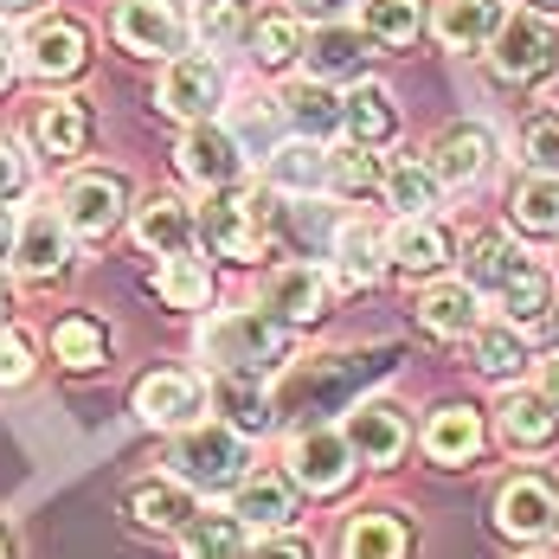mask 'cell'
Segmentation results:
<instances>
[{"mask_svg": "<svg viewBox=\"0 0 559 559\" xmlns=\"http://www.w3.org/2000/svg\"><path fill=\"white\" fill-rule=\"evenodd\" d=\"M168 463H174V483L180 489H238L245 483V438L231 431V425H187L180 438H174L168 450Z\"/></svg>", "mask_w": 559, "mask_h": 559, "instance_id": "obj_2", "label": "cell"}, {"mask_svg": "<svg viewBox=\"0 0 559 559\" xmlns=\"http://www.w3.org/2000/svg\"><path fill=\"white\" fill-rule=\"evenodd\" d=\"M341 559H405V521L392 514H360L341 540Z\"/></svg>", "mask_w": 559, "mask_h": 559, "instance_id": "obj_36", "label": "cell"}, {"mask_svg": "<svg viewBox=\"0 0 559 559\" xmlns=\"http://www.w3.org/2000/svg\"><path fill=\"white\" fill-rule=\"evenodd\" d=\"M521 271H527V251H521L514 238H502V231H483V238L469 245V289H496V296H502Z\"/></svg>", "mask_w": 559, "mask_h": 559, "instance_id": "obj_26", "label": "cell"}, {"mask_svg": "<svg viewBox=\"0 0 559 559\" xmlns=\"http://www.w3.org/2000/svg\"><path fill=\"white\" fill-rule=\"evenodd\" d=\"M514 225L521 231H559V180L534 174L527 187H514Z\"/></svg>", "mask_w": 559, "mask_h": 559, "instance_id": "obj_44", "label": "cell"}, {"mask_svg": "<svg viewBox=\"0 0 559 559\" xmlns=\"http://www.w3.org/2000/svg\"><path fill=\"white\" fill-rule=\"evenodd\" d=\"M540 392H547V399L559 405V360H547V386H540Z\"/></svg>", "mask_w": 559, "mask_h": 559, "instance_id": "obj_54", "label": "cell"}, {"mask_svg": "<svg viewBox=\"0 0 559 559\" xmlns=\"http://www.w3.org/2000/svg\"><path fill=\"white\" fill-rule=\"evenodd\" d=\"M238 559H309L296 540H264V547H251V554H238Z\"/></svg>", "mask_w": 559, "mask_h": 559, "instance_id": "obj_50", "label": "cell"}, {"mask_svg": "<svg viewBox=\"0 0 559 559\" xmlns=\"http://www.w3.org/2000/svg\"><path fill=\"white\" fill-rule=\"evenodd\" d=\"M33 7H46V0H0V13H33Z\"/></svg>", "mask_w": 559, "mask_h": 559, "instance_id": "obj_55", "label": "cell"}, {"mask_svg": "<svg viewBox=\"0 0 559 559\" xmlns=\"http://www.w3.org/2000/svg\"><path fill=\"white\" fill-rule=\"evenodd\" d=\"M213 399H219L225 425H231L238 438H245V431H264V425L277 418V405H271V392L258 386V380H238V373H225V380H219V392H213Z\"/></svg>", "mask_w": 559, "mask_h": 559, "instance_id": "obj_34", "label": "cell"}, {"mask_svg": "<svg viewBox=\"0 0 559 559\" xmlns=\"http://www.w3.org/2000/svg\"><path fill=\"white\" fill-rule=\"evenodd\" d=\"M289 514H296V502H289L283 476H245L238 496H231V521L238 527H283Z\"/></svg>", "mask_w": 559, "mask_h": 559, "instance_id": "obj_25", "label": "cell"}, {"mask_svg": "<svg viewBox=\"0 0 559 559\" xmlns=\"http://www.w3.org/2000/svg\"><path fill=\"white\" fill-rule=\"evenodd\" d=\"M264 316H277L283 329H302V322H322L329 316V277L316 264H283L264 283Z\"/></svg>", "mask_w": 559, "mask_h": 559, "instance_id": "obj_9", "label": "cell"}, {"mask_svg": "<svg viewBox=\"0 0 559 559\" xmlns=\"http://www.w3.org/2000/svg\"><path fill=\"white\" fill-rule=\"evenodd\" d=\"M341 129L354 135V148H380V142H392V129H399V110H392V97L380 84H354L341 97Z\"/></svg>", "mask_w": 559, "mask_h": 559, "instance_id": "obj_20", "label": "cell"}, {"mask_svg": "<svg viewBox=\"0 0 559 559\" xmlns=\"http://www.w3.org/2000/svg\"><path fill=\"white\" fill-rule=\"evenodd\" d=\"M425 26V0H360V33L380 46H412Z\"/></svg>", "mask_w": 559, "mask_h": 559, "instance_id": "obj_31", "label": "cell"}, {"mask_svg": "<svg viewBox=\"0 0 559 559\" xmlns=\"http://www.w3.org/2000/svg\"><path fill=\"white\" fill-rule=\"evenodd\" d=\"M193 26L206 46H238V39H251V0H200Z\"/></svg>", "mask_w": 559, "mask_h": 559, "instance_id": "obj_41", "label": "cell"}, {"mask_svg": "<svg viewBox=\"0 0 559 559\" xmlns=\"http://www.w3.org/2000/svg\"><path fill=\"white\" fill-rule=\"evenodd\" d=\"M13 264L26 277H58L71 264V225L58 213H33V219L13 225Z\"/></svg>", "mask_w": 559, "mask_h": 559, "instance_id": "obj_14", "label": "cell"}, {"mask_svg": "<svg viewBox=\"0 0 559 559\" xmlns=\"http://www.w3.org/2000/svg\"><path fill=\"white\" fill-rule=\"evenodd\" d=\"M231 142H238V155H277L283 148V116L271 97H251V104H238V116H231V129H225Z\"/></svg>", "mask_w": 559, "mask_h": 559, "instance_id": "obj_33", "label": "cell"}, {"mask_svg": "<svg viewBox=\"0 0 559 559\" xmlns=\"http://www.w3.org/2000/svg\"><path fill=\"white\" fill-rule=\"evenodd\" d=\"M302 52L316 64V78H360V64H367V33H354V26H322Z\"/></svg>", "mask_w": 559, "mask_h": 559, "instance_id": "obj_30", "label": "cell"}, {"mask_svg": "<svg viewBox=\"0 0 559 559\" xmlns=\"http://www.w3.org/2000/svg\"><path fill=\"white\" fill-rule=\"evenodd\" d=\"M0 258H13V219H7V206H0Z\"/></svg>", "mask_w": 559, "mask_h": 559, "instance_id": "obj_52", "label": "cell"}, {"mask_svg": "<svg viewBox=\"0 0 559 559\" xmlns=\"http://www.w3.org/2000/svg\"><path fill=\"white\" fill-rule=\"evenodd\" d=\"M425 450H431L438 463H469V456L483 450V418H476L469 405H444V412H431V425H425Z\"/></svg>", "mask_w": 559, "mask_h": 559, "instance_id": "obj_24", "label": "cell"}, {"mask_svg": "<svg viewBox=\"0 0 559 559\" xmlns=\"http://www.w3.org/2000/svg\"><path fill=\"white\" fill-rule=\"evenodd\" d=\"M193 213L180 206V200H148L142 206V219H135V238L155 251V258H187V245H193Z\"/></svg>", "mask_w": 559, "mask_h": 559, "instance_id": "obj_23", "label": "cell"}, {"mask_svg": "<svg viewBox=\"0 0 559 559\" xmlns=\"http://www.w3.org/2000/svg\"><path fill=\"white\" fill-rule=\"evenodd\" d=\"M116 39L135 58H168L187 39V20L174 0H116Z\"/></svg>", "mask_w": 559, "mask_h": 559, "instance_id": "obj_7", "label": "cell"}, {"mask_svg": "<svg viewBox=\"0 0 559 559\" xmlns=\"http://www.w3.org/2000/svg\"><path fill=\"white\" fill-rule=\"evenodd\" d=\"M502 0H444V13H438V39H444L450 52H476V46H489L496 33H502Z\"/></svg>", "mask_w": 559, "mask_h": 559, "instance_id": "obj_19", "label": "cell"}, {"mask_svg": "<svg viewBox=\"0 0 559 559\" xmlns=\"http://www.w3.org/2000/svg\"><path fill=\"white\" fill-rule=\"evenodd\" d=\"M502 309H508V322H514V329H521V322H540V316L554 309V283H547V271H540V264H527V271L502 289Z\"/></svg>", "mask_w": 559, "mask_h": 559, "instance_id": "obj_43", "label": "cell"}, {"mask_svg": "<svg viewBox=\"0 0 559 559\" xmlns=\"http://www.w3.org/2000/svg\"><path fill=\"white\" fill-rule=\"evenodd\" d=\"M33 135H39V148H46V155H78V148H84V135H91V122H84L78 104H46L39 122H33Z\"/></svg>", "mask_w": 559, "mask_h": 559, "instance_id": "obj_40", "label": "cell"}, {"mask_svg": "<svg viewBox=\"0 0 559 559\" xmlns=\"http://www.w3.org/2000/svg\"><path fill=\"white\" fill-rule=\"evenodd\" d=\"M534 7H559V0H534Z\"/></svg>", "mask_w": 559, "mask_h": 559, "instance_id": "obj_57", "label": "cell"}, {"mask_svg": "<svg viewBox=\"0 0 559 559\" xmlns=\"http://www.w3.org/2000/svg\"><path fill=\"white\" fill-rule=\"evenodd\" d=\"M386 258L399 264V271H412V277H431V271H444V264H450L444 225H431V219H399V231L386 238Z\"/></svg>", "mask_w": 559, "mask_h": 559, "instance_id": "obj_21", "label": "cell"}, {"mask_svg": "<svg viewBox=\"0 0 559 559\" xmlns=\"http://www.w3.org/2000/svg\"><path fill=\"white\" fill-rule=\"evenodd\" d=\"M129 514H135L142 527L168 534V527H187V514H193V496H187L180 483H135V489H129Z\"/></svg>", "mask_w": 559, "mask_h": 559, "instance_id": "obj_32", "label": "cell"}, {"mask_svg": "<svg viewBox=\"0 0 559 559\" xmlns=\"http://www.w3.org/2000/svg\"><path fill=\"white\" fill-rule=\"evenodd\" d=\"M496 527L508 540H554L559 534V496L547 476H514L496 496Z\"/></svg>", "mask_w": 559, "mask_h": 559, "instance_id": "obj_5", "label": "cell"}, {"mask_svg": "<svg viewBox=\"0 0 559 559\" xmlns=\"http://www.w3.org/2000/svg\"><path fill=\"white\" fill-rule=\"evenodd\" d=\"M347 469H354V450H347L341 431H302V438L289 444V476H296L302 489H316V496L341 489Z\"/></svg>", "mask_w": 559, "mask_h": 559, "instance_id": "obj_13", "label": "cell"}, {"mask_svg": "<svg viewBox=\"0 0 559 559\" xmlns=\"http://www.w3.org/2000/svg\"><path fill=\"white\" fill-rule=\"evenodd\" d=\"M122 206H129V187H122L116 174H71L58 219L71 225V231H84V238H97V231H110V225L122 219Z\"/></svg>", "mask_w": 559, "mask_h": 559, "instance_id": "obj_10", "label": "cell"}, {"mask_svg": "<svg viewBox=\"0 0 559 559\" xmlns=\"http://www.w3.org/2000/svg\"><path fill=\"white\" fill-rule=\"evenodd\" d=\"M206 360L219 367V373H238V380H258V373H271L289 360V329H283L277 316H264V309H231V316H213L206 322Z\"/></svg>", "mask_w": 559, "mask_h": 559, "instance_id": "obj_1", "label": "cell"}, {"mask_svg": "<svg viewBox=\"0 0 559 559\" xmlns=\"http://www.w3.org/2000/svg\"><path fill=\"white\" fill-rule=\"evenodd\" d=\"M33 380V335L0 329V386H26Z\"/></svg>", "mask_w": 559, "mask_h": 559, "instance_id": "obj_48", "label": "cell"}, {"mask_svg": "<svg viewBox=\"0 0 559 559\" xmlns=\"http://www.w3.org/2000/svg\"><path fill=\"white\" fill-rule=\"evenodd\" d=\"M20 187H26V162H20V148L0 135V200H7V193H20Z\"/></svg>", "mask_w": 559, "mask_h": 559, "instance_id": "obj_49", "label": "cell"}, {"mask_svg": "<svg viewBox=\"0 0 559 559\" xmlns=\"http://www.w3.org/2000/svg\"><path fill=\"white\" fill-rule=\"evenodd\" d=\"M559 431V405L547 392H508L502 399V438L514 450H540Z\"/></svg>", "mask_w": 559, "mask_h": 559, "instance_id": "obj_22", "label": "cell"}, {"mask_svg": "<svg viewBox=\"0 0 559 559\" xmlns=\"http://www.w3.org/2000/svg\"><path fill=\"white\" fill-rule=\"evenodd\" d=\"M7 84H13V46L0 39V91H7Z\"/></svg>", "mask_w": 559, "mask_h": 559, "instance_id": "obj_53", "label": "cell"}, {"mask_svg": "<svg viewBox=\"0 0 559 559\" xmlns=\"http://www.w3.org/2000/svg\"><path fill=\"white\" fill-rule=\"evenodd\" d=\"M174 168L187 174L193 187H213V193H225V187L245 174V155H238V142L225 135L219 122H193V129L180 135V148H174Z\"/></svg>", "mask_w": 559, "mask_h": 559, "instance_id": "obj_8", "label": "cell"}, {"mask_svg": "<svg viewBox=\"0 0 559 559\" xmlns=\"http://www.w3.org/2000/svg\"><path fill=\"white\" fill-rule=\"evenodd\" d=\"M335 264L347 283H373L380 271H386V238L373 231V225H335Z\"/></svg>", "mask_w": 559, "mask_h": 559, "instance_id": "obj_29", "label": "cell"}, {"mask_svg": "<svg viewBox=\"0 0 559 559\" xmlns=\"http://www.w3.org/2000/svg\"><path fill=\"white\" fill-rule=\"evenodd\" d=\"M521 155H527V168L559 180V116H540V122H527V135H521Z\"/></svg>", "mask_w": 559, "mask_h": 559, "instance_id": "obj_47", "label": "cell"}, {"mask_svg": "<svg viewBox=\"0 0 559 559\" xmlns=\"http://www.w3.org/2000/svg\"><path fill=\"white\" fill-rule=\"evenodd\" d=\"M52 347L64 367H104V354H110V335H104V322H84V316H64L52 329Z\"/></svg>", "mask_w": 559, "mask_h": 559, "instance_id": "obj_39", "label": "cell"}, {"mask_svg": "<svg viewBox=\"0 0 559 559\" xmlns=\"http://www.w3.org/2000/svg\"><path fill=\"white\" fill-rule=\"evenodd\" d=\"M251 52H258V64H289V58L302 52V26L289 20V13H264V20H251Z\"/></svg>", "mask_w": 559, "mask_h": 559, "instance_id": "obj_42", "label": "cell"}, {"mask_svg": "<svg viewBox=\"0 0 559 559\" xmlns=\"http://www.w3.org/2000/svg\"><path fill=\"white\" fill-rule=\"evenodd\" d=\"M0 559H7V534H0Z\"/></svg>", "mask_w": 559, "mask_h": 559, "instance_id": "obj_58", "label": "cell"}, {"mask_svg": "<svg viewBox=\"0 0 559 559\" xmlns=\"http://www.w3.org/2000/svg\"><path fill=\"white\" fill-rule=\"evenodd\" d=\"M547 341H554V354H559V302L547 309Z\"/></svg>", "mask_w": 559, "mask_h": 559, "instance_id": "obj_56", "label": "cell"}, {"mask_svg": "<svg viewBox=\"0 0 559 559\" xmlns=\"http://www.w3.org/2000/svg\"><path fill=\"white\" fill-rule=\"evenodd\" d=\"M206 296H213V277H206L193 258H168V264H162V302H168V309H200Z\"/></svg>", "mask_w": 559, "mask_h": 559, "instance_id": "obj_45", "label": "cell"}, {"mask_svg": "<svg viewBox=\"0 0 559 559\" xmlns=\"http://www.w3.org/2000/svg\"><path fill=\"white\" fill-rule=\"evenodd\" d=\"M418 316L431 335H476V289L469 283H431Z\"/></svg>", "mask_w": 559, "mask_h": 559, "instance_id": "obj_28", "label": "cell"}, {"mask_svg": "<svg viewBox=\"0 0 559 559\" xmlns=\"http://www.w3.org/2000/svg\"><path fill=\"white\" fill-rule=\"evenodd\" d=\"M245 554V527L231 514H200L187 521V540H180V559H238Z\"/></svg>", "mask_w": 559, "mask_h": 559, "instance_id": "obj_37", "label": "cell"}, {"mask_svg": "<svg viewBox=\"0 0 559 559\" xmlns=\"http://www.w3.org/2000/svg\"><path fill=\"white\" fill-rule=\"evenodd\" d=\"M329 187H341V193H373V187H386V174H380V162L367 148H347V155H329Z\"/></svg>", "mask_w": 559, "mask_h": 559, "instance_id": "obj_46", "label": "cell"}, {"mask_svg": "<svg viewBox=\"0 0 559 559\" xmlns=\"http://www.w3.org/2000/svg\"><path fill=\"white\" fill-rule=\"evenodd\" d=\"M277 116L302 135V142H329L341 129V97L322 84V78H309V84H289L277 97Z\"/></svg>", "mask_w": 559, "mask_h": 559, "instance_id": "obj_17", "label": "cell"}, {"mask_svg": "<svg viewBox=\"0 0 559 559\" xmlns=\"http://www.w3.org/2000/svg\"><path fill=\"white\" fill-rule=\"evenodd\" d=\"M354 0H302V13H316V20H341Z\"/></svg>", "mask_w": 559, "mask_h": 559, "instance_id": "obj_51", "label": "cell"}, {"mask_svg": "<svg viewBox=\"0 0 559 559\" xmlns=\"http://www.w3.org/2000/svg\"><path fill=\"white\" fill-rule=\"evenodd\" d=\"M373 373H386V354H329V360H309V373H296L283 386V399H271V405H283V412H329Z\"/></svg>", "mask_w": 559, "mask_h": 559, "instance_id": "obj_3", "label": "cell"}, {"mask_svg": "<svg viewBox=\"0 0 559 559\" xmlns=\"http://www.w3.org/2000/svg\"><path fill=\"white\" fill-rule=\"evenodd\" d=\"M225 84H219V64L213 58H174L168 78H162V110L180 116V122H206L219 110Z\"/></svg>", "mask_w": 559, "mask_h": 559, "instance_id": "obj_11", "label": "cell"}, {"mask_svg": "<svg viewBox=\"0 0 559 559\" xmlns=\"http://www.w3.org/2000/svg\"><path fill=\"white\" fill-rule=\"evenodd\" d=\"M489 155H496V142H489V129H476V122H463V129H444V135L431 142V162H425V168L438 174L444 187H456V180H476V174L489 168Z\"/></svg>", "mask_w": 559, "mask_h": 559, "instance_id": "obj_18", "label": "cell"}, {"mask_svg": "<svg viewBox=\"0 0 559 559\" xmlns=\"http://www.w3.org/2000/svg\"><path fill=\"white\" fill-rule=\"evenodd\" d=\"M438 193H444V180L425 168V162H399V168L386 174V200L399 206V219H431Z\"/></svg>", "mask_w": 559, "mask_h": 559, "instance_id": "obj_35", "label": "cell"}, {"mask_svg": "<svg viewBox=\"0 0 559 559\" xmlns=\"http://www.w3.org/2000/svg\"><path fill=\"white\" fill-rule=\"evenodd\" d=\"M200 405H206V386L193 380V373H148L142 386H135V412L148 418V425H162V431H180V425H193L200 418Z\"/></svg>", "mask_w": 559, "mask_h": 559, "instance_id": "obj_12", "label": "cell"}, {"mask_svg": "<svg viewBox=\"0 0 559 559\" xmlns=\"http://www.w3.org/2000/svg\"><path fill=\"white\" fill-rule=\"evenodd\" d=\"M347 450L360 456V463H399V450H405V418H399V405L386 399H367V405H354V418H347Z\"/></svg>", "mask_w": 559, "mask_h": 559, "instance_id": "obj_15", "label": "cell"}, {"mask_svg": "<svg viewBox=\"0 0 559 559\" xmlns=\"http://www.w3.org/2000/svg\"><path fill=\"white\" fill-rule=\"evenodd\" d=\"M84 52H91V39H84L78 20H39V26L26 33V64H33V78H71V71H84Z\"/></svg>", "mask_w": 559, "mask_h": 559, "instance_id": "obj_16", "label": "cell"}, {"mask_svg": "<svg viewBox=\"0 0 559 559\" xmlns=\"http://www.w3.org/2000/svg\"><path fill=\"white\" fill-rule=\"evenodd\" d=\"M476 367L489 373V380H514L521 367H527V341L514 322H496V329H476Z\"/></svg>", "mask_w": 559, "mask_h": 559, "instance_id": "obj_38", "label": "cell"}, {"mask_svg": "<svg viewBox=\"0 0 559 559\" xmlns=\"http://www.w3.org/2000/svg\"><path fill=\"white\" fill-rule=\"evenodd\" d=\"M496 52H489V64H496V78H508V84H534V78H547L559 64V39L547 20H534V13H514V20H502V33L489 39Z\"/></svg>", "mask_w": 559, "mask_h": 559, "instance_id": "obj_4", "label": "cell"}, {"mask_svg": "<svg viewBox=\"0 0 559 559\" xmlns=\"http://www.w3.org/2000/svg\"><path fill=\"white\" fill-rule=\"evenodd\" d=\"M206 238L213 251L231 264H251L264 245H271V225H264V200H245V193H219L206 206Z\"/></svg>", "mask_w": 559, "mask_h": 559, "instance_id": "obj_6", "label": "cell"}, {"mask_svg": "<svg viewBox=\"0 0 559 559\" xmlns=\"http://www.w3.org/2000/svg\"><path fill=\"white\" fill-rule=\"evenodd\" d=\"M271 187H277V193H296V200H309L316 187H329V155H322V142H283L277 155H271Z\"/></svg>", "mask_w": 559, "mask_h": 559, "instance_id": "obj_27", "label": "cell"}]
</instances>
